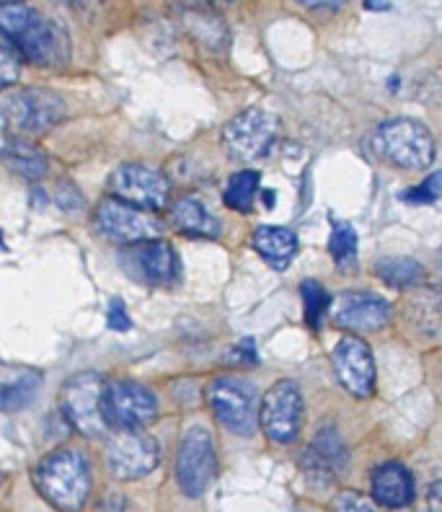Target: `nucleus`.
<instances>
[{
    "instance_id": "6e6552de",
    "label": "nucleus",
    "mask_w": 442,
    "mask_h": 512,
    "mask_svg": "<svg viewBox=\"0 0 442 512\" xmlns=\"http://www.w3.org/2000/svg\"><path fill=\"white\" fill-rule=\"evenodd\" d=\"M218 456H215V440L205 427L194 425L184 432L176 458V479L187 497H200L215 479Z\"/></svg>"
},
{
    "instance_id": "c9c22d12",
    "label": "nucleus",
    "mask_w": 442,
    "mask_h": 512,
    "mask_svg": "<svg viewBox=\"0 0 442 512\" xmlns=\"http://www.w3.org/2000/svg\"><path fill=\"white\" fill-rule=\"evenodd\" d=\"M0 484H3V474H0Z\"/></svg>"
},
{
    "instance_id": "aec40b11",
    "label": "nucleus",
    "mask_w": 442,
    "mask_h": 512,
    "mask_svg": "<svg viewBox=\"0 0 442 512\" xmlns=\"http://www.w3.org/2000/svg\"><path fill=\"white\" fill-rule=\"evenodd\" d=\"M0 161L6 163L8 171H13L16 176L26 179V182H37V179L47 174V158H44L42 150L29 143V140L19 138V135L3 143Z\"/></svg>"
},
{
    "instance_id": "f8f14e48",
    "label": "nucleus",
    "mask_w": 442,
    "mask_h": 512,
    "mask_svg": "<svg viewBox=\"0 0 442 512\" xmlns=\"http://www.w3.org/2000/svg\"><path fill=\"white\" fill-rule=\"evenodd\" d=\"M94 223L101 236L117 241V244H135V241H145V238H158L163 233V225L153 218V213L127 205L117 197H106L99 202Z\"/></svg>"
},
{
    "instance_id": "ddd939ff",
    "label": "nucleus",
    "mask_w": 442,
    "mask_h": 512,
    "mask_svg": "<svg viewBox=\"0 0 442 512\" xmlns=\"http://www.w3.org/2000/svg\"><path fill=\"white\" fill-rule=\"evenodd\" d=\"M109 189L117 200L135 205L148 213H158L169 205V179L156 169L140 166V163H127L119 166L109 176Z\"/></svg>"
},
{
    "instance_id": "393cba45",
    "label": "nucleus",
    "mask_w": 442,
    "mask_h": 512,
    "mask_svg": "<svg viewBox=\"0 0 442 512\" xmlns=\"http://www.w3.org/2000/svg\"><path fill=\"white\" fill-rule=\"evenodd\" d=\"M39 378H21L19 383H11V386H0V412H16L26 401H32V396L37 394Z\"/></svg>"
},
{
    "instance_id": "bb28decb",
    "label": "nucleus",
    "mask_w": 442,
    "mask_h": 512,
    "mask_svg": "<svg viewBox=\"0 0 442 512\" xmlns=\"http://www.w3.org/2000/svg\"><path fill=\"white\" fill-rule=\"evenodd\" d=\"M300 293H303V300H306L308 326H313V329H316V326L321 324V316H324L326 308H329V303H331L329 295H326V290L313 280L303 282V285H300Z\"/></svg>"
},
{
    "instance_id": "dca6fc26",
    "label": "nucleus",
    "mask_w": 442,
    "mask_h": 512,
    "mask_svg": "<svg viewBox=\"0 0 442 512\" xmlns=\"http://www.w3.org/2000/svg\"><path fill=\"white\" fill-rule=\"evenodd\" d=\"M331 308V321L339 329L355 331V334H370L391 324V303L373 293H342Z\"/></svg>"
},
{
    "instance_id": "7ed1b4c3",
    "label": "nucleus",
    "mask_w": 442,
    "mask_h": 512,
    "mask_svg": "<svg viewBox=\"0 0 442 512\" xmlns=\"http://www.w3.org/2000/svg\"><path fill=\"white\" fill-rule=\"evenodd\" d=\"M375 156L404 171H424L435 161L432 132L414 119H388L373 135Z\"/></svg>"
},
{
    "instance_id": "7c9ffc66",
    "label": "nucleus",
    "mask_w": 442,
    "mask_h": 512,
    "mask_svg": "<svg viewBox=\"0 0 442 512\" xmlns=\"http://www.w3.org/2000/svg\"><path fill=\"white\" fill-rule=\"evenodd\" d=\"M109 326H112L114 331H127L132 326L130 316H127L125 311V303L119 298H114L112 303H109Z\"/></svg>"
},
{
    "instance_id": "2f4dec72",
    "label": "nucleus",
    "mask_w": 442,
    "mask_h": 512,
    "mask_svg": "<svg viewBox=\"0 0 442 512\" xmlns=\"http://www.w3.org/2000/svg\"><path fill=\"white\" fill-rule=\"evenodd\" d=\"M233 360H238V363H243V365H256L259 363V355H256L254 344L246 339V342H241L236 350H233Z\"/></svg>"
},
{
    "instance_id": "1a4fd4ad",
    "label": "nucleus",
    "mask_w": 442,
    "mask_h": 512,
    "mask_svg": "<svg viewBox=\"0 0 442 512\" xmlns=\"http://www.w3.org/2000/svg\"><path fill=\"white\" fill-rule=\"evenodd\" d=\"M259 427L272 443H293L303 427V394L298 383L280 381L269 388L259 404Z\"/></svg>"
},
{
    "instance_id": "a878e982",
    "label": "nucleus",
    "mask_w": 442,
    "mask_h": 512,
    "mask_svg": "<svg viewBox=\"0 0 442 512\" xmlns=\"http://www.w3.org/2000/svg\"><path fill=\"white\" fill-rule=\"evenodd\" d=\"M21 52L16 44L0 32V88H8L21 78Z\"/></svg>"
},
{
    "instance_id": "f03ea898",
    "label": "nucleus",
    "mask_w": 442,
    "mask_h": 512,
    "mask_svg": "<svg viewBox=\"0 0 442 512\" xmlns=\"http://www.w3.org/2000/svg\"><path fill=\"white\" fill-rule=\"evenodd\" d=\"M34 484L44 500L60 512H81L91 494V469L78 450H55L42 458L34 471Z\"/></svg>"
},
{
    "instance_id": "4468645a",
    "label": "nucleus",
    "mask_w": 442,
    "mask_h": 512,
    "mask_svg": "<svg viewBox=\"0 0 442 512\" xmlns=\"http://www.w3.org/2000/svg\"><path fill=\"white\" fill-rule=\"evenodd\" d=\"M119 259H122L127 275H132L143 285H171L179 275V256H176L174 246L161 238H145V241L127 244Z\"/></svg>"
},
{
    "instance_id": "9d476101",
    "label": "nucleus",
    "mask_w": 442,
    "mask_h": 512,
    "mask_svg": "<svg viewBox=\"0 0 442 512\" xmlns=\"http://www.w3.org/2000/svg\"><path fill=\"white\" fill-rule=\"evenodd\" d=\"M277 119L264 109H246L231 119L223 130V145L228 156L236 161H256L264 158L277 140Z\"/></svg>"
},
{
    "instance_id": "4be33fe9",
    "label": "nucleus",
    "mask_w": 442,
    "mask_h": 512,
    "mask_svg": "<svg viewBox=\"0 0 442 512\" xmlns=\"http://www.w3.org/2000/svg\"><path fill=\"white\" fill-rule=\"evenodd\" d=\"M375 275L380 280L391 285V288L399 290H409V288H419L427 277L422 264L417 259H409V256H386V259H380L375 264Z\"/></svg>"
},
{
    "instance_id": "c85d7f7f",
    "label": "nucleus",
    "mask_w": 442,
    "mask_h": 512,
    "mask_svg": "<svg viewBox=\"0 0 442 512\" xmlns=\"http://www.w3.org/2000/svg\"><path fill=\"white\" fill-rule=\"evenodd\" d=\"M334 512H380V505L360 492H342L334 500Z\"/></svg>"
},
{
    "instance_id": "a211bd4d",
    "label": "nucleus",
    "mask_w": 442,
    "mask_h": 512,
    "mask_svg": "<svg viewBox=\"0 0 442 512\" xmlns=\"http://www.w3.org/2000/svg\"><path fill=\"white\" fill-rule=\"evenodd\" d=\"M373 500L380 507H391V510L411 505L414 476L404 463H383L373 471Z\"/></svg>"
},
{
    "instance_id": "39448f33",
    "label": "nucleus",
    "mask_w": 442,
    "mask_h": 512,
    "mask_svg": "<svg viewBox=\"0 0 442 512\" xmlns=\"http://www.w3.org/2000/svg\"><path fill=\"white\" fill-rule=\"evenodd\" d=\"M101 396H104V381L99 373L70 375L60 391L65 419L86 438H101L109 427L101 412Z\"/></svg>"
},
{
    "instance_id": "423d86ee",
    "label": "nucleus",
    "mask_w": 442,
    "mask_h": 512,
    "mask_svg": "<svg viewBox=\"0 0 442 512\" xmlns=\"http://www.w3.org/2000/svg\"><path fill=\"white\" fill-rule=\"evenodd\" d=\"M104 458L114 479L135 481L156 471L161 463V445L143 430H117L106 445Z\"/></svg>"
},
{
    "instance_id": "c756f323",
    "label": "nucleus",
    "mask_w": 442,
    "mask_h": 512,
    "mask_svg": "<svg viewBox=\"0 0 442 512\" xmlns=\"http://www.w3.org/2000/svg\"><path fill=\"white\" fill-rule=\"evenodd\" d=\"M440 174H432L430 179H424L419 187L409 189L406 192V200L414 202V205H419V202H424V205H435L437 200H440Z\"/></svg>"
},
{
    "instance_id": "72a5a7b5",
    "label": "nucleus",
    "mask_w": 442,
    "mask_h": 512,
    "mask_svg": "<svg viewBox=\"0 0 442 512\" xmlns=\"http://www.w3.org/2000/svg\"><path fill=\"white\" fill-rule=\"evenodd\" d=\"M63 3H68V6H78V3H83V0H63Z\"/></svg>"
},
{
    "instance_id": "20e7f679",
    "label": "nucleus",
    "mask_w": 442,
    "mask_h": 512,
    "mask_svg": "<svg viewBox=\"0 0 442 512\" xmlns=\"http://www.w3.org/2000/svg\"><path fill=\"white\" fill-rule=\"evenodd\" d=\"M0 114L13 135L29 138V135H42L52 130L65 117V101L52 91L24 88L0 99Z\"/></svg>"
},
{
    "instance_id": "0eeeda50",
    "label": "nucleus",
    "mask_w": 442,
    "mask_h": 512,
    "mask_svg": "<svg viewBox=\"0 0 442 512\" xmlns=\"http://www.w3.org/2000/svg\"><path fill=\"white\" fill-rule=\"evenodd\" d=\"M101 412L117 430H145L158 417V399L143 383L117 381L104 386Z\"/></svg>"
},
{
    "instance_id": "cd10ccee",
    "label": "nucleus",
    "mask_w": 442,
    "mask_h": 512,
    "mask_svg": "<svg viewBox=\"0 0 442 512\" xmlns=\"http://www.w3.org/2000/svg\"><path fill=\"white\" fill-rule=\"evenodd\" d=\"M187 21L194 37L205 39L210 47H218V39H225V26L215 16H207L205 11H187Z\"/></svg>"
},
{
    "instance_id": "473e14b6",
    "label": "nucleus",
    "mask_w": 442,
    "mask_h": 512,
    "mask_svg": "<svg viewBox=\"0 0 442 512\" xmlns=\"http://www.w3.org/2000/svg\"><path fill=\"white\" fill-rule=\"evenodd\" d=\"M306 8H342L347 0H295Z\"/></svg>"
},
{
    "instance_id": "412c9836",
    "label": "nucleus",
    "mask_w": 442,
    "mask_h": 512,
    "mask_svg": "<svg viewBox=\"0 0 442 512\" xmlns=\"http://www.w3.org/2000/svg\"><path fill=\"white\" fill-rule=\"evenodd\" d=\"M171 220L181 233L200 238L220 236V223L207 213V207L197 197H181L171 207Z\"/></svg>"
},
{
    "instance_id": "e433bc0d",
    "label": "nucleus",
    "mask_w": 442,
    "mask_h": 512,
    "mask_svg": "<svg viewBox=\"0 0 442 512\" xmlns=\"http://www.w3.org/2000/svg\"><path fill=\"white\" fill-rule=\"evenodd\" d=\"M223 3H231V0H223Z\"/></svg>"
},
{
    "instance_id": "6ab92c4d",
    "label": "nucleus",
    "mask_w": 442,
    "mask_h": 512,
    "mask_svg": "<svg viewBox=\"0 0 442 512\" xmlns=\"http://www.w3.org/2000/svg\"><path fill=\"white\" fill-rule=\"evenodd\" d=\"M251 244L264 262L274 269H287L298 254V236L290 228L259 225L251 236Z\"/></svg>"
},
{
    "instance_id": "f704fd0d",
    "label": "nucleus",
    "mask_w": 442,
    "mask_h": 512,
    "mask_svg": "<svg viewBox=\"0 0 442 512\" xmlns=\"http://www.w3.org/2000/svg\"><path fill=\"white\" fill-rule=\"evenodd\" d=\"M0 3H21V0H0Z\"/></svg>"
},
{
    "instance_id": "f257e3e1",
    "label": "nucleus",
    "mask_w": 442,
    "mask_h": 512,
    "mask_svg": "<svg viewBox=\"0 0 442 512\" xmlns=\"http://www.w3.org/2000/svg\"><path fill=\"white\" fill-rule=\"evenodd\" d=\"M0 32L29 63L57 68L70 60V42L63 29L21 3H0Z\"/></svg>"
},
{
    "instance_id": "2eb2a0df",
    "label": "nucleus",
    "mask_w": 442,
    "mask_h": 512,
    "mask_svg": "<svg viewBox=\"0 0 442 512\" xmlns=\"http://www.w3.org/2000/svg\"><path fill=\"white\" fill-rule=\"evenodd\" d=\"M331 363L339 381L357 399H370L375 394V360L373 352L360 337H342L331 350Z\"/></svg>"
},
{
    "instance_id": "9b49d317",
    "label": "nucleus",
    "mask_w": 442,
    "mask_h": 512,
    "mask_svg": "<svg viewBox=\"0 0 442 512\" xmlns=\"http://www.w3.org/2000/svg\"><path fill=\"white\" fill-rule=\"evenodd\" d=\"M207 406L225 430L249 438L256 430V399L251 388L233 378H215L205 388Z\"/></svg>"
},
{
    "instance_id": "5701e85b",
    "label": "nucleus",
    "mask_w": 442,
    "mask_h": 512,
    "mask_svg": "<svg viewBox=\"0 0 442 512\" xmlns=\"http://www.w3.org/2000/svg\"><path fill=\"white\" fill-rule=\"evenodd\" d=\"M259 179L262 176L256 174V171H238V174H233L223 194L225 205L231 207V210H238V213H249L256 192H259Z\"/></svg>"
},
{
    "instance_id": "b1692460",
    "label": "nucleus",
    "mask_w": 442,
    "mask_h": 512,
    "mask_svg": "<svg viewBox=\"0 0 442 512\" xmlns=\"http://www.w3.org/2000/svg\"><path fill=\"white\" fill-rule=\"evenodd\" d=\"M329 251L334 256L337 267L349 269L357 262V233L355 228L344 220H331V236H329Z\"/></svg>"
},
{
    "instance_id": "f3484780",
    "label": "nucleus",
    "mask_w": 442,
    "mask_h": 512,
    "mask_svg": "<svg viewBox=\"0 0 442 512\" xmlns=\"http://www.w3.org/2000/svg\"><path fill=\"white\" fill-rule=\"evenodd\" d=\"M347 466L349 450L342 435L334 427H324L303 456V469H306L308 479L318 481V484H331L339 474L347 471Z\"/></svg>"
}]
</instances>
